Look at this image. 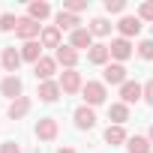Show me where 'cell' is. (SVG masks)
I'll list each match as a JSON object with an SVG mask.
<instances>
[{
  "mask_svg": "<svg viewBox=\"0 0 153 153\" xmlns=\"http://www.w3.org/2000/svg\"><path fill=\"white\" fill-rule=\"evenodd\" d=\"M81 93H84V102L87 105H102L105 102V84H99V81H87L81 87Z\"/></svg>",
  "mask_w": 153,
  "mask_h": 153,
  "instance_id": "1",
  "label": "cell"
},
{
  "mask_svg": "<svg viewBox=\"0 0 153 153\" xmlns=\"http://www.w3.org/2000/svg\"><path fill=\"white\" fill-rule=\"evenodd\" d=\"M15 33H18L24 42H33V36L39 33V21H33L30 15H27V18H18V27H15Z\"/></svg>",
  "mask_w": 153,
  "mask_h": 153,
  "instance_id": "2",
  "label": "cell"
},
{
  "mask_svg": "<svg viewBox=\"0 0 153 153\" xmlns=\"http://www.w3.org/2000/svg\"><path fill=\"white\" fill-rule=\"evenodd\" d=\"M144 96V87L138 84V81H126L123 87H120V99H123V105H132V102H138Z\"/></svg>",
  "mask_w": 153,
  "mask_h": 153,
  "instance_id": "3",
  "label": "cell"
},
{
  "mask_svg": "<svg viewBox=\"0 0 153 153\" xmlns=\"http://www.w3.org/2000/svg\"><path fill=\"white\" fill-rule=\"evenodd\" d=\"M60 90L63 93H78L81 90V75L75 72V69H66L63 78H60Z\"/></svg>",
  "mask_w": 153,
  "mask_h": 153,
  "instance_id": "4",
  "label": "cell"
},
{
  "mask_svg": "<svg viewBox=\"0 0 153 153\" xmlns=\"http://www.w3.org/2000/svg\"><path fill=\"white\" fill-rule=\"evenodd\" d=\"M36 135H39L42 141L57 138V120H54V117H42V120L36 123Z\"/></svg>",
  "mask_w": 153,
  "mask_h": 153,
  "instance_id": "5",
  "label": "cell"
},
{
  "mask_svg": "<svg viewBox=\"0 0 153 153\" xmlns=\"http://www.w3.org/2000/svg\"><path fill=\"white\" fill-rule=\"evenodd\" d=\"M105 81L108 84H126V69H123V63H111V66H105Z\"/></svg>",
  "mask_w": 153,
  "mask_h": 153,
  "instance_id": "6",
  "label": "cell"
},
{
  "mask_svg": "<svg viewBox=\"0 0 153 153\" xmlns=\"http://www.w3.org/2000/svg\"><path fill=\"white\" fill-rule=\"evenodd\" d=\"M75 126H78V129H93L96 126V114L87 105H81L78 111H75Z\"/></svg>",
  "mask_w": 153,
  "mask_h": 153,
  "instance_id": "7",
  "label": "cell"
},
{
  "mask_svg": "<svg viewBox=\"0 0 153 153\" xmlns=\"http://www.w3.org/2000/svg\"><path fill=\"white\" fill-rule=\"evenodd\" d=\"M54 60H57V63H63L66 69H72L75 63H78V51H75L72 45H60V48H57V57H54Z\"/></svg>",
  "mask_w": 153,
  "mask_h": 153,
  "instance_id": "8",
  "label": "cell"
},
{
  "mask_svg": "<svg viewBox=\"0 0 153 153\" xmlns=\"http://www.w3.org/2000/svg\"><path fill=\"white\" fill-rule=\"evenodd\" d=\"M0 93L18 99V96H21V78H18V75H9V78H3V84H0Z\"/></svg>",
  "mask_w": 153,
  "mask_h": 153,
  "instance_id": "9",
  "label": "cell"
},
{
  "mask_svg": "<svg viewBox=\"0 0 153 153\" xmlns=\"http://www.w3.org/2000/svg\"><path fill=\"white\" fill-rule=\"evenodd\" d=\"M120 33H123V39H129V36H135L138 30H141V18H135V15H126V18H120Z\"/></svg>",
  "mask_w": 153,
  "mask_h": 153,
  "instance_id": "10",
  "label": "cell"
},
{
  "mask_svg": "<svg viewBox=\"0 0 153 153\" xmlns=\"http://www.w3.org/2000/svg\"><path fill=\"white\" fill-rule=\"evenodd\" d=\"M72 48H93V33L84 27L72 30Z\"/></svg>",
  "mask_w": 153,
  "mask_h": 153,
  "instance_id": "11",
  "label": "cell"
},
{
  "mask_svg": "<svg viewBox=\"0 0 153 153\" xmlns=\"http://www.w3.org/2000/svg\"><path fill=\"white\" fill-rule=\"evenodd\" d=\"M54 66H57V60H51V57H42L36 66H33V72H36V78H42V81H48L51 75H54Z\"/></svg>",
  "mask_w": 153,
  "mask_h": 153,
  "instance_id": "12",
  "label": "cell"
},
{
  "mask_svg": "<svg viewBox=\"0 0 153 153\" xmlns=\"http://www.w3.org/2000/svg\"><path fill=\"white\" fill-rule=\"evenodd\" d=\"M108 51H111V57H117V60H126V57L132 54V45H129V39H114V42L108 45Z\"/></svg>",
  "mask_w": 153,
  "mask_h": 153,
  "instance_id": "13",
  "label": "cell"
},
{
  "mask_svg": "<svg viewBox=\"0 0 153 153\" xmlns=\"http://www.w3.org/2000/svg\"><path fill=\"white\" fill-rule=\"evenodd\" d=\"M57 96H60V84L57 81H42L39 84V99L42 102H54Z\"/></svg>",
  "mask_w": 153,
  "mask_h": 153,
  "instance_id": "14",
  "label": "cell"
},
{
  "mask_svg": "<svg viewBox=\"0 0 153 153\" xmlns=\"http://www.w3.org/2000/svg\"><path fill=\"white\" fill-rule=\"evenodd\" d=\"M27 111H30V99H27V96L12 99V105H9V117H12V120H21Z\"/></svg>",
  "mask_w": 153,
  "mask_h": 153,
  "instance_id": "15",
  "label": "cell"
},
{
  "mask_svg": "<svg viewBox=\"0 0 153 153\" xmlns=\"http://www.w3.org/2000/svg\"><path fill=\"white\" fill-rule=\"evenodd\" d=\"M78 15H72V12H57V30H78Z\"/></svg>",
  "mask_w": 153,
  "mask_h": 153,
  "instance_id": "16",
  "label": "cell"
},
{
  "mask_svg": "<svg viewBox=\"0 0 153 153\" xmlns=\"http://www.w3.org/2000/svg\"><path fill=\"white\" fill-rule=\"evenodd\" d=\"M21 60H30L33 66L42 60V48H39V42H24V48H21Z\"/></svg>",
  "mask_w": 153,
  "mask_h": 153,
  "instance_id": "17",
  "label": "cell"
},
{
  "mask_svg": "<svg viewBox=\"0 0 153 153\" xmlns=\"http://www.w3.org/2000/svg\"><path fill=\"white\" fill-rule=\"evenodd\" d=\"M18 66H21V51L6 48V51H3V69H6V72H18Z\"/></svg>",
  "mask_w": 153,
  "mask_h": 153,
  "instance_id": "18",
  "label": "cell"
},
{
  "mask_svg": "<svg viewBox=\"0 0 153 153\" xmlns=\"http://www.w3.org/2000/svg\"><path fill=\"white\" fill-rule=\"evenodd\" d=\"M108 117L114 120V126H120V123H126V120H129V108H126L123 102H114V105L108 108Z\"/></svg>",
  "mask_w": 153,
  "mask_h": 153,
  "instance_id": "19",
  "label": "cell"
},
{
  "mask_svg": "<svg viewBox=\"0 0 153 153\" xmlns=\"http://www.w3.org/2000/svg\"><path fill=\"white\" fill-rule=\"evenodd\" d=\"M27 12H30V18H33V21H42V18H48V15H51V6H48V3H42V0H36V3H30V9H27Z\"/></svg>",
  "mask_w": 153,
  "mask_h": 153,
  "instance_id": "20",
  "label": "cell"
},
{
  "mask_svg": "<svg viewBox=\"0 0 153 153\" xmlns=\"http://www.w3.org/2000/svg\"><path fill=\"white\" fill-rule=\"evenodd\" d=\"M42 45L45 48H60V30L57 27H45L42 30Z\"/></svg>",
  "mask_w": 153,
  "mask_h": 153,
  "instance_id": "21",
  "label": "cell"
},
{
  "mask_svg": "<svg viewBox=\"0 0 153 153\" xmlns=\"http://www.w3.org/2000/svg\"><path fill=\"white\" fill-rule=\"evenodd\" d=\"M108 54H111V51H108V45H93V48H90V54H87V60H90V63H96V66H102V63L108 60Z\"/></svg>",
  "mask_w": 153,
  "mask_h": 153,
  "instance_id": "22",
  "label": "cell"
},
{
  "mask_svg": "<svg viewBox=\"0 0 153 153\" xmlns=\"http://www.w3.org/2000/svg\"><path fill=\"white\" fill-rule=\"evenodd\" d=\"M105 141L114 147V144H123L126 141V132H123V126H108L105 129Z\"/></svg>",
  "mask_w": 153,
  "mask_h": 153,
  "instance_id": "23",
  "label": "cell"
},
{
  "mask_svg": "<svg viewBox=\"0 0 153 153\" xmlns=\"http://www.w3.org/2000/svg\"><path fill=\"white\" fill-rule=\"evenodd\" d=\"M87 30H90V33H93V36H105V33H111V24H108V21H105V18H93V21H90V27H87Z\"/></svg>",
  "mask_w": 153,
  "mask_h": 153,
  "instance_id": "24",
  "label": "cell"
},
{
  "mask_svg": "<svg viewBox=\"0 0 153 153\" xmlns=\"http://www.w3.org/2000/svg\"><path fill=\"white\" fill-rule=\"evenodd\" d=\"M129 153H150V141H147V138H141V135L129 138Z\"/></svg>",
  "mask_w": 153,
  "mask_h": 153,
  "instance_id": "25",
  "label": "cell"
},
{
  "mask_svg": "<svg viewBox=\"0 0 153 153\" xmlns=\"http://www.w3.org/2000/svg\"><path fill=\"white\" fill-rule=\"evenodd\" d=\"M81 9H87V0H66L63 3V12H81Z\"/></svg>",
  "mask_w": 153,
  "mask_h": 153,
  "instance_id": "26",
  "label": "cell"
},
{
  "mask_svg": "<svg viewBox=\"0 0 153 153\" xmlns=\"http://www.w3.org/2000/svg\"><path fill=\"white\" fill-rule=\"evenodd\" d=\"M138 54H141L144 60H153V39H144V42L138 45Z\"/></svg>",
  "mask_w": 153,
  "mask_h": 153,
  "instance_id": "27",
  "label": "cell"
},
{
  "mask_svg": "<svg viewBox=\"0 0 153 153\" xmlns=\"http://www.w3.org/2000/svg\"><path fill=\"white\" fill-rule=\"evenodd\" d=\"M15 27H18L15 15H0V30H15Z\"/></svg>",
  "mask_w": 153,
  "mask_h": 153,
  "instance_id": "28",
  "label": "cell"
},
{
  "mask_svg": "<svg viewBox=\"0 0 153 153\" xmlns=\"http://www.w3.org/2000/svg\"><path fill=\"white\" fill-rule=\"evenodd\" d=\"M123 9H126L123 0H105V12H123Z\"/></svg>",
  "mask_w": 153,
  "mask_h": 153,
  "instance_id": "29",
  "label": "cell"
},
{
  "mask_svg": "<svg viewBox=\"0 0 153 153\" xmlns=\"http://www.w3.org/2000/svg\"><path fill=\"white\" fill-rule=\"evenodd\" d=\"M138 18H147V21H153V0H147V3L138 9Z\"/></svg>",
  "mask_w": 153,
  "mask_h": 153,
  "instance_id": "30",
  "label": "cell"
},
{
  "mask_svg": "<svg viewBox=\"0 0 153 153\" xmlns=\"http://www.w3.org/2000/svg\"><path fill=\"white\" fill-rule=\"evenodd\" d=\"M0 153H21V144H15V141H6L3 147H0Z\"/></svg>",
  "mask_w": 153,
  "mask_h": 153,
  "instance_id": "31",
  "label": "cell"
},
{
  "mask_svg": "<svg viewBox=\"0 0 153 153\" xmlns=\"http://www.w3.org/2000/svg\"><path fill=\"white\" fill-rule=\"evenodd\" d=\"M144 102H147V105H153V81H147V84H144Z\"/></svg>",
  "mask_w": 153,
  "mask_h": 153,
  "instance_id": "32",
  "label": "cell"
},
{
  "mask_svg": "<svg viewBox=\"0 0 153 153\" xmlns=\"http://www.w3.org/2000/svg\"><path fill=\"white\" fill-rule=\"evenodd\" d=\"M57 153H75V150H69V147H63V150H57Z\"/></svg>",
  "mask_w": 153,
  "mask_h": 153,
  "instance_id": "33",
  "label": "cell"
},
{
  "mask_svg": "<svg viewBox=\"0 0 153 153\" xmlns=\"http://www.w3.org/2000/svg\"><path fill=\"white\" fill-rule=\"evenodd\" d=\"M150 141H153V126H150Z\"/></svg>",
  "mask_w": 153,
  "mask_h": 153,
  "instance_id": "34",
  "label": "cell"
},
{
  "mask_svg": "<svg viewBox=\"0 0 153 153\" xmlns=\"http://www.w3.org/2000/svg\"><path fill=\"white\" fill-rule=\"evenodd\" d=\"M150 153H153V150H150Z\"/></svg>",
  "mask_w": 153,
  "mask_h": 153,
  "instance_id": "35",
  "label": "cell"
}]
</instances>
